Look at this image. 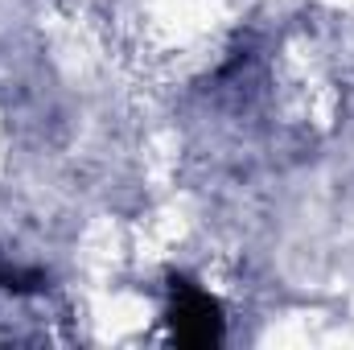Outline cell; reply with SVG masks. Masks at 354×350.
I'll use <instances>...</instances> for the list:
<instances>
[{"label":"cell","instance_id":"6da1fadb","mask_svg":"<svg viewBox=\"0 0 354 350\" xmlns=\"http://www.w3.org/2000/svg\"><path fill=\"white\" fill-rule=\"evenodd\" d=\"M169 334L181 347H214L223 342V309L210 293H202L189 280H174V305H169Z\"/></svg>","mask_w":354,"mask_h":350},{"label":"cell","instance_id":"7a4b0ae2","mask_svg":"<svg viewBox=\"0 0 354 350\" xmlns=\"http://www.w3.org/2000/svg\"><path fill=\"white\" fill-rule=\"evenodd\" d=\"M41 284H46L41 272H21V268H4L0 264V288H8V293H33Z\"/></svg>","mask_w":354,"mask_h":350}]
</instances>
